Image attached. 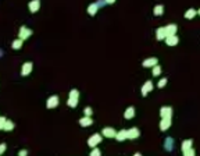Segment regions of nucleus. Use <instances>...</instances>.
Returning a JSON list of instances; mask_svg holds the SVG:
<instances>
[{"instance_id":"obj_36","label":"nucleus","mask_w":200,"mask_h":156,"mask_svg":"<svg viewBox=\"0 0 200 156\" xmlns=\"http://www.w3.org/2000/svg\"><path fill=\"white\" fill-rule=\"evenodd\" d=\"M197 14H199V16H200V9H199V10H197Z\"/></svg>"},{"instance_id":"obj_35","label":"nucleus","mask_w":200,"mask_h":156,"mask_svg":"<svg viewBox=\"0 0 200 156\" xmlns=\"http://www.w3.org/2000/svg\"><path fill=\"white\" fill-rule=\"evenodd\" d=\"M133 156H142V153H139V152H138V153H135Z\"/></svg>"},{"instance_id":"obj_20","label":"nucleus","mask_w":200,"mask_h":156,"mask_svg":"<svg viewBox=\"0 0 200 156\" xmlns=\"http://www.w3.org/2000/svg\"><path fill=\"white\" fill-rule=\"evenodd\" d=\"M163 13H164V6L163 4L154 6V9H153V14H154V16L160 17V16H163Z\"/></svg>"},{"instance_id":"obj_8","label":"nucleus","mask_w":200,"mask_h":156,"mask_svg":"<svg viewBox=\"0 0 200 156\" xmlns=\"http://www.w3.org/2000/svg\"><path fill=\"white\" fill-rule=\"evenodd\" d=\"M18 35H20V38H21L22 41H25V39H28L32 35V31L29 29V28H26V27H21V28H20V32H18Z\"/></svg>"},{"instance_id":"obj_29","label":"nucleus","mask_w":200,"mask_h":156,"mask_svg":"<svg viewBox=\"0 0 200 156\" xmlns=\"http://www.w3.org/2000/svg\"><path fill=\"white\" fill-rule=\"evenodd\" d=\"M90 156H101V152H100L99 148H93L90 152Z\"/></svg>"},{"instance_id":"obj_18","label":"nucleus","mask_w":200,"mask_h":156,"mask_svg":"<svg viewBox=\"0 0 200 156\" xmlns=\"http://www.w3.org/2000/svg\"><path fill=\"white\" fill-rule=\"evenodd\" d=\"M165 31H167V36H170V35H177L178 28H177L175 24H168V25L165 27Z\"/></svg>"},{"instance_id":"obj_31","label":"nucleus","mask_w":200,"mask_h":156,"mask_svg":"<svg viewBox=\"0 0 200 156\" xmlns=\"http://www.w3.org/2000/svg\"><path fill=\"white\" fill-rule=\"evenodd\" d=\"M84 113H85V116H92L93 114V110H92V108H85L84 109Z\"/></svg>"},{"instance_id":"obj_16","label":"nucleus","mask_w":200,"mask_h":156,"mask_svg":"<svg viewBox=\"0 0 200 156\" xmlns=\"http://www.w3.org/2000/svg\"><path fill=\"white\" fill-rule=\"evenodd\" d=\"M79 124H81L82 127H90V125L93 124V120H92L89 116H85V117H82L79 120Z\"/></svg>"},{"instance_id":"obj_19","label":"nucleus","mask_w":200,"mask_h":156,"mask_svg":"<svg viewBox=\"0 0 200 156\" xmlns=\"http://www.w3.org/2000/svg\"><path fill=\"white\" fill-rule=\"evenodd\" d=\"M124 117L126 120H131V118L135 117V108L133 106H129V108L125 110V113H124Z\"/></svg>"},{"instance_id":"obj_28","label":"nucleus","mask_w":200,"mask_h":156,"mask_svg":"<svg viewBox=\"0 0 200 156\" xmlns=\"http://www.w3.org/2000/svg\"><path fill=\"white\" fill-rule=\"evenodd\" d=\"M184 156H196V152L193 148H190L188 151H184Z\"/></svg>"},{"instance_id":"obj_10","label":"nucleus","mask_w":200,"mask_h":156,"mask_svg":"<svg viewBox=\"0 0 200 156\" xmlns=\"http://www.w3.org/2000/svg\"><path fill=\"white\" fill-rule=\"evenodd\" d=\"M99 9H100V6L97 4V1H95V3H92V4L88 6V14L92 17L96 16V13L99 11Z\"/></svg>"},{"instance_id":"obj_1","label":"nucleus","mask_w":200,"mask_h":156,"mask_svg":"<svg viewBox=\"0 0 200 156\" xmlns=\"http://www.w3.org/2000/svg\"><path fill=\"white\" fill-rule=\"evenodd\" d=\"M101 138H103V135L101 134H93L89 137V140H88V145L90 146V148H96V146L99 145L100 142H101Z\"/></svg>"},{"instance_id":"obj_3","label":"nucleus","mask_w":200,"mask_h":156,"mask_svg":"<svg viewBox=\"0 0 200 156\" xmlns=\"http://www.w3.org/2000/svg\"><path fill=\"white\" fill-rule=\"evenodd\" d=\"M58 96L57 95H53V96H50L48 99V102H46V108L48 109H54V108H57L58 106Z\"/></svg>"},{"instance_id":"obj_2","label":"nucleus","mask_w":200,"mask_h":156,"mask_svg":"<svg viewBox=\"0 0 200 156\" xmlns=\"http://www.w3.org/2000/svg\"><path fill=\"white\" fill-rule=\"evenodd\" d=\"M0 128L3 130V131H11V130L14 128V123L10 121V120H6V117L0 118Z\"/></svg>"},{"instance_id":"obj_5","label":"nucleus","mask_w":200,"mask_h":156,"mask_svg":"<svg viewBox=\"0 0 200 156\" xmlns=\"http://www.w3.org/2000/svg\"><path fill=\"white\" fill-rule=\"evenodd\" d=\"M32 68H33V64H32L31 61H26V63H24L21 67V76L26 77V76H29L31 74V71Z\"/></svg>"},{"instance_id":"obj_13","label":"nucleus","mask_w":200,"mask_h":156,"mask_svg":"<svg viewBox=\"0 0 200 156\" xmlns=\"http://www.w3.org/2000/svg\"><path fill=\"white\" fill-rule=\"evenodd\" d=\"M156 38H157V41H163V39L167 38V31H165V27L158 28L157 31H156Z\"/></svg>"},{"instance_id":"obj_21","label":"nucleus","mask_w":200,"mask_h":156,"mask_svg":"<svg viewBox=\"0 0 200 156\" xmlns=\"http://www.w3.org/2000/svg\"><path fill=\"white\" fill-rule=\"evenodd\" d=\"M196 16H197V11H196L195 9H189V10H186V13H185V18H186V20H192V18Z\"/></svg>"},{"instance_id":"obj_27","label":"nucleus","mask_w":200,"mask_h":156,"mask_svg":"<svg viewBox=\"0 0 200 156\" xmlns=\"http://www.w3.org/2000/svg\"><path fill=\"white\" fill-rule=\"evenodd\" d=\"M70 98H72V99H79V92L77 89H71L70 91Z\"/></svg>"},{"instance_id":"obj_30","label":"nucleus","mask_w":200,"mask_h":156,"mask_svg":"<svg viewBox=\"0 0 200 156\" xmlns=\"http://www.w3.org/2000/svg\"><path fill=\"white\" fill-rule=\"evenodd\" d=\"M165 85H167V78H161V80L158 81V84H157L158 88H164Z\"/></svg>"},{"instance_id":"obj_17","label":"nucleus","mask_w":200,"mask_h":156,"mask_svg":"<svg viewBox=\"0 0 200 156\" xmlns=\"http://www.w3.org/2000/svg\"><path fill=\"white\" fill-rule=\"evenodd\" d=\"M116 140L117 141H124V140H128V130H121V131H118L116 135Z\"/></svg>"},{"instance_id":"obj_7","label":"nucleus","mask_w":200,"mask_h":156,"mask_svg":"<svg viewBox=\"0 0 200 156\" xmlns=\"http://www.w3.org/2000/svg\"><path fill=\"white\" fill-rule=\"evenodd\" d=\"M101 135L106 137V138H116L117 131L114 128H111V127H106V128H103V131H101Z\"/></svg>"},{"instance_id":"obj_32","label":"nucleus","mask_w":200,"mask_h":156,"mask_svg":"<svg viewBox=\"0 0 200 156\" xmlns=\"http://www.w3.org/2000/svg\"><path fill=\"white\" fill-rule=\"evenodd\" d=\"M28 155V151L26 149H21V151L18 152V156H26Z\"/></svg>"},{"instance_id":"obj_23","label":"nucleus","mask_w":200,"mask_h":156,"mask_svg":"<svg viewBox=\"0 0 200 156\" xmlns=\"http://www.w3.org/2000/svg\"><path fill=\"white\" fill-rule=\"evenodd\" d=\"M164 148H165V151H172V148H174V141H172V138H167L165 140V142H164Z\"/></svg>"},{"instance_id":"obj_9","label":"nucleus","mask_w":200,"mask_h":156,"mask_svg":"<svg viewBox=\"0 0 200 156\" xmlns=\"http://www.w3.org/2000/svg\"><path fill=\"white\" fill-rule=\"evenodd\" d=\"M139 135H140V131L136 127H132L128 130V140H136V138H139Z\"/></svg>"},{"instance_id":"obj_33","label":"nucleus","mask_w":200,"mask_h":156,"mask_svg":"<svg viewBox=\"0 0 200 156\" xmlns=\"http://www.w3.org/2000/svg\"><path fill=\"white\" fill-rule=\"evenodd\" d=\"M104 1H106V4H114L117 0H104Z\"/></svg>"},{"instance_id":"obj_25","label":"nucleus","mask_w":200,"mask_h":156,"mask_svg":"<svg viewBox=\"0 0 200 156\" xmlns=\"http://www.w3.org/2000/svg\"><path fill=\"white\" fill-rule=\"evenodd\" d=\"M70 108H77L78 106V99H72V98H68V102H67Z\"/></svg>"},{"instance_id":"obj_26","label":"nucleus","mask_w":200,"mask_h":156,"mask_svg":"<svg viewBox=\"0 0 200 156\" xmlns=\"http://www.w3.org/2000/svg\"><path fill=\"white\" fill-rule=\"evenodd\" d=\"M152 74H153L154 77H158L160 74H161V67H160V66H156V67H153Z\"/></svg>"},{"instance_id":"obj_4","label":"nucleus","mask_w":200,"mask_h":156,"mask_svg":"<svg viewBox=\"0 0 200 156\" xmlns=\"http://www.w3.org/2000/svg\"><path fill=\"white\" fill-rule=\"evenodd\" d=\"M28 9L31 11L32 14L33 13H38L39 9H40V0H31L29 3H28Z\"/></svg>"},{"instance_id":"obj_34","label":"nucleus","mask_w":200,"mask_h":156,"mask_svg":"<svg viewBox=\"0 0 200 156\" xmlns=\"http://www.w3.org/2000/svg\"><path fill=\"white\" fill-rule=\"evenodd\" d=\"M6 151V144H1V148H0V153H3Z\"/></svg>"},{"instance_id":"obj_24","label":"nucleus","mask_w":200,"mask_h":156,"mask_svg":"<svg viewBox=\"0 0 200 156\" xmlns=\"http://www.w3.org/2000/svg\"><path fill=\"white\" fill-rule=\"evenodd\" d=\"M22 42H24V41H22L21 38L16 39V41L13 42V49H16V50H18V49H20V48L22 46Z\"/></svg>"},{"instance_id":"obj_6","label":"nucleus","mask_w":200,"mask_h":156,"mask_svg":"<svg viewBox=\"0 0 200 156\" xmlns=\"http://www.w3.org/2000/svg\"><path fill=\"white\" fill-rule=\"evenodd\" d=\"M160 114H161V118H171L172 117V109L170 106H163L160 109Z\"/></svg>"},{"instance_id":"obj_14","label":"nucleus","mask_w":200,"mask_h":156,"mask_svg":"<svg viewBox=\"0 0 200 156\" xmlns=\"http://www.w3.org/2000/svg\"><path fill=\"white\" fill-rule=\"evenodd\" d=\"M171 127V118H161L160 121V130L161 131H167Z\"/></svg>"},{"instance_id":"obj_11","label":"nucleus","mask_w":200,"mask_h":156,"mask_svg":"<svg viewBox=\"0 0 200 156\" xmlns=\"http://www.w3.org/2000/svg\"><path fill=\"white\" fill-rule=\"evenodd\" d=\"M164 41H165V43H167L168 46H175V45H178L179 38L177 35H170V36H167Z\"/></svg>"},{"instance_id":"obj_12","label":"nucleus","mask_w":200,"mask_h":156,"mask_svg":"<svg viewBox=\"0 0 200 156\" xmlns=\"http://www.w3.org/2000/svg\"><path fill=\"white\" fill-rule=\"evenodd\" d=\"M143 67H156L157 66V59L156 57H149V59L146 60H143V63H142Z\"/></svg>"},{"instance_id":"obj_15","label":"nucleus","mask_w":200,"mask_h":156,"mask_svg":"<svg viewBox=\"0 0 200 156\" xmlns=\"http://www.w3.org/2000/svg\"><path fill=\"white\" fill-rule=\"evenodd\" d=\"M150 91H153V82L152 81H148V82L142 86V95L143 96H146Z\"/></svg>"},{"instance_id":"obj_22","label":"nucleus","mask_w":200,"mask_h":156,"mask_svg":"<svg viewBox=\"0 0 200 156\" xmlns=\"http://www.w3.org/2000/svg\"><path fill=\"white\" fill-rule=\"evenodd\" d=\"M192 145H193V141H192V140H185L184 142L181 144V146H182V152L190 149V148H192Z\"/></svg>"}]
</instances>
